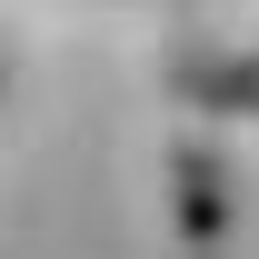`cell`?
Instances as JSON below:
<instances>
[{
    "label": "cell",
    "mask_w": 259,
    "mask_h": 259,
    "mask_svg": "<svg viewBox=\"0 0 259 259\" xmlns=\"http://www.w3.org/2000/svg\"><path fill=\"white\" fill-rule=\"evenodd\" d=\"M169 100H190L209 120H259V50H190V60H169Z\"/></svg>",
    "instance_id": "cell-1"
},
{
    "label": "cell",
    "mask_w": 259,
    "mask_h": 259,
    "mask_svg": "<svg viewBox=\"0 0 259 259\" xmlns=\"http://www.w3.org/2000/svg\"><path fill=\"white\" fill-rule=\"evenodd\" d=\"M0 100H10V60H0Z\"/></svg>",
    "instance_id": "cell-2"
}]
</instances>
